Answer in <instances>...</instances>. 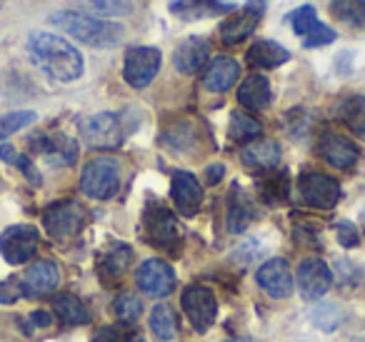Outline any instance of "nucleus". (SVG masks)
<instances>
[{
    "label": "nucleus",
    "mask_w": 365,
    "mask_h": 342,
    "mask_svg": "<svg viewBox=\"0 0 365 342\" xmlns=\"http://www.w3.org/2000/svg\"><path fill=\"white\" fill-rule=\"evenodd\" d=\"M255 280H258L260 290L268 292L275 300H283L293 292V275H290V267L283 257L265 260L255 272Z\"/></svg>",
    "instance_id": "18"
},
{
    "label": "nucleus",
    "mask_w": 365,
    "mask_h": 342,
    "mask_svg": "<svg viewBox=\"0 0 365 342\" xmlns=\"http://www.w3.org/2000/svg\"><path fill=\"white\" fill-rule=\"evenodd\" d=\"M240 78V66L235 58H228V56H218L210 61V66L205 68V76H203V83L208 90L213 93H225L238 83Z\"/></svg>",
    "instance_id": "21"
},
{
    "label": "nucleus",
    "mask_w": 365,
    "mask_h": 342,
    "mask_svg": "<svg viewBox=\"0 0 365 342\" xmlns=\"http://www.w3.org/2000/svg\"><path fill=\"white\" fill-rule=\"evenodd\" d=\"M258 192L268 205H283L288 200V172L285 170H265L258 177Z\"/></svg>",
    "instance_id": "29"
},
{
    "label": "nucleus",
    "mask_w": 365,
    "mask_h": 342,
    "mask_svg": "<svg viewBox=\"0 0 365 342\" xmlns=\"http://www.w3.org/2000/svg\"><path fill=\"white\" fill-rule=\"evenodd\" d=\"M93 342H125L123 332L118 330L115 325H108V327H101V330L93 335Z\"/></svg>",
    "instance_id": "42"
},
{
    "label": "nucleus",
    "mask_w": 365,
    "mask_h": 342,
    "mask_svg": "<svg viewBox=\"0 0 365 342\" xmlns=\"http://www.w3.org/2000/svg\"><path fill=\"white\" fill-rule=\"evenodd\" d=\"M36 120H38V113H33V110H16V113L0 115V140L16 135V133H21L23 128L33 125Z\"/></svg>",
    "instance_id": "37"
},
{
    "label": "nucleus",
    "mask_w": 365,
    "mask_h": 342,
    "mask_svg": "<svg viewBox=\"0 0 365 342\" xmlns=\"http://www.w3.org/2000/svg\"><path fill=\"white\" fill-rule=\"evenodd\" d=\"M235 11L230 0H173L170 13L182 21H200V18L220 16V13Z\"/></svg>",
    "instance_id": "22"
},
{
    "label": "nucleus",
    "mask_w": 365,
    "mask_h": 342,
    "mask_svg": "<svg viewBox=\"0 0 365 342\" xmlns=\"http://www.w3.org/2000/svg\"><path fill=\"white\" fill-rule=\"evenodd\" d=\"M53 312L58 315V320L68 327H78V325H88L91 320V312L83 305V300L73 292H61L53 300Z\"/></svg>",
    "instance_id": "28"
},
{
    "label": "nucleus",
    "mask_w": 365,
    "mask_h": 342,
    "mask_svg": "<svg viewBox=\"0 0 365 342\" xmlns=\"http://www.w3.org/2000/svg\"><path fill=\"white\" fill-rule=\"evenodd\" d=\"M113 310H115L118 320L125 322V325H130V322H135L138 317L143 315V300L135 295V292L123 290L120 295L115 297V305H113Z\"/></svg>",
    "instance_id": "36"
},
{
    "label": "nucleus",
    "mask_w": 365,
    "mask_h": 342,
    "mask_svg": "<svg viewBox=\"0 0 365 342\" xmlns=\"http://www.w3.org/2000/svg\"><path fill=\"white\" fill-rule=\"evenodd\" d=\"M245 61L248 66L260 68V71H270V68H278L283 63L290 61V53L283 46H278L275 41H255L253 46L245 53Z\"/></svg>",
    "instance_id": "26"
},
{
    "label": "nucleus",
    "mask_w": 365,
    "mask_h": 342,
    "mask_svg": "<svg viewBox=\"0 0 365 342\" xmlns=\"http://www.w3.org/2000/svg\"><path fill=\"white\" fill-rule=\"evenodd\" d=\"M208 56H210L208 38L190 36L178 43L175 53H173V66H175L178 73H182V76H195V73H200L208 66Z\"/></svg>",
    "instance_id": "19"
},
{
    "label": "nucleus",
    "mask_w": 365,
    "mask_h": 342,
    "mask_svg": "<svg viewBox=\"0 0 365 342\" xmlns=\"http://www.w3.org/2000/svg\"><path fill=\"white\" fill-rule=\"evenodd\" d=\"M360 222H363V227H365V205H363V210H360Z\"/></svg>",
    "instance_id": "47"
},
{
    "label": "nucleus",
    "mask_w": 365,
    "mask_h": 342,
    "mask_svg": "<svg viewBox=\"0 0 365 342\" xmlns=\"http://www.w3.org/2000/svg\"><path fill=\"white\" fill-rule=\"evenodd\" d=\"M26 53L38 71L46 73L48 78H53L58 83H73L86 73L83 53L73 43H68L66 38L56 36V33H31V38L26 43Z\"/></svg>",
    "instance_id": "1"
},
{
    "label": "nucleus",
    "mask_w": 365,
    "mask_h": 342,
    "mask_svg": "<svg viewBox=\"0 0 365 342\" xmlns=\"http://www.w3.org/2000/svg\"><path fill=\"white\" fill-rule=\"evenodd\" d=\"M263 255V245H260L255 237H250V240L240 242L238 247L233 250V260L238 262V265H248V262L258 260V257Z\"/></svg>",
    "instance_id": "39"
},
{
    "label": "nucleus",
    "mask_w": 365,
    "mask_h": 342,
    "mask_svg": "<svg viewBox=\"0 0 365 342\" xmlns=\"http://www.w3.org/2000/svg\"><path fill=\"white\" fill-rule=\"evenodd\" d=\"M163 56L158 48L153 46H135L128 48L125 61H123V78L130 88L140 90V88H148L153 81H155L158 71H160Z\"/></svg>",
    "instance_id": "9"
},
{
    "label": "nucleus",
    "mask_w": 365,
    "mask_h": 342,
    "mask_svg": "<svg viewBox=\"0 0 365 342\" xmlns=\"http://www.w3.org/2000/svg\"><path fill=\"white\" fill-rule=\"evenodd\" d=\"M330 13L345 26H365V0H330Z\"/></svg>",
    "instance_id": "33"
},
{
    "label": "nucleus",
    "mask_w": 365,
    "mask_h": 342,
    "mask_svg": "<svg viewBox=\"0 0 365 342\" xmlns=\"http://www.w3.org/2000/svg\"><path fill=\"white\" fill-rule=\"evenodd\" d=\"M225 342H245V340H225Z\"/></svg>",
    "instance_id": "48"
},
{
    "label": "nucleus",
    "mask_w": 365,
    "mask_h": 342,
    "mask_svg": "<svg viewBox=\"0 0 365 342\" xmlns=\"http://www.w3.org/2000/svg\"><path fill=\"white\" fill-rule=\"evenodd\" d=\"M260 133H263V128H260V123L255 120L253 115H248V113H243V110L230 113L228 138L233 142H245V145H248L255 138H260Z\"/></svg>",
    "instance_id": "31"
},
{
    "label": "nucleus",
    "mask_w": 365,
    "mask_h": 342,
    "mask_svg": "<svg viewBox=\"0 0 365 342\" xmlns=\"http://www.w3.org/2000/svg\"><path fill=\"white\" fill-rule=\"evenodd\" d=\"M81 138L93 150H113L125 140V128L118 113H96L81 120Z\"/></svg>",
    "instance_id": "6"
},
{
    "label": "nucleus",
    "mask_w": 365,
    "mask_h": 342,
    "mask_svg": "<svg viewBox=\"0 0 365 342\" xmlns=\"http://www.w3.org/2000/svg\"><path fill=\"white\" fill-rule=\"evenodd\" d=\"M81 6H86L88 11L96 13V18H123L133 13L130 0H81Z\"/></svg>",
    "instance_id": "35"
},
{
    "label": "nucleus",
    "mask_w": 365,
    "mask_h": 342,
    "mask_svg": "<svg viewBox=\"0 0 365 342\" xmlns=\"http://www.w3.org/2000/svg\"><path fill=\"white\" fill-rule=\"evenodd\" d=\"M61 285V270L53 260H38L23 272V297H46Z\"/></svg>",
    "instance_id": "17"
},
{
    "label": "nucleus",
    "mask_w": 365,
    "mask_h": 342,
    "mask_svg": "<svg viewBox=\"0 0 365 342\" xmlns=\"http://www.w3.org/2000/svg\"><path fill=\"white\" fill-rule=\"evenodd\" d=\"M285 21L290 23V28L295 31V36L303 38V46L305 48H320V46H328L338 38V33L333 28H328L325 23H320L318 11L313 6H300L295 11L288 13Z\"/></svg>",
    "instance_id": "11"
},
{
    "label": "nucleus",
    "mask_w": 365,
    "mask_h": 342,
    "mask_svg": "<svg viewBox=\"0 0 365 342\" xmlns=\"http://www.w3.org/2000/svg\"><path fill=\"white\" fill-rule=\"evenodd\" d=\"M318 152L328 165L338 170H350L360 160V147L343 133H323L318 140Z\"/></svg>",
    "instance_id": "14"
},
{
    "label": "nucleus",
    "mask_w": 365,
    "mask_h": 342,
    "mask_svg": "<svg viewBox=\"0 0 365 342\" xmlns=\"http://www.w3.org/2000/svg\"><path fill=\"white\" fill-rule=\"evenodd\" d=\"M33 152L46 157L51 165H73L78 160V142L63 133H43L31 140Z\"/></svg>",
    "instance_id": "16"
},
{
    "label": "nucleus",
    "mask_w": 365,
    "mask_h": 342,
    "mask_svg": "<svg viewBox=\"0 0 365 342\" xmlns=\"http://www.w3.org/2000/svg\"><path fill=\"white\" fill-rule=\"evenodd\" d=\"M295 280H298L300 295L305 300H320L333 285V272H330L328 262H323L320 257H305L298 265Z\"/></svg>",
    "instance_id": "13"
},
{
    "label": "nucleus",
    "mask_w": 365,
    "mask_h": 342,
    "mask_svg": "<svg viewBox=\"0 0 365 342\" xmlns=\"http://www.w3.org/2000/svg\"><path fill=\"white\" fill-rule=\"evenodd\" d=\"M150 330L160 342H170L178 335V320L170 305H155L150 312Z\"/></svg>",
    "instance_id": "32"
},
{
    "label": "nucleus",
    "mask_w": 365,
    "mask_h": 342,
    "mask_svg": "<svg viewBox=\"0 0 365 342\" xmlns=\"http://www.w3.org/2000/svg\"><path fill=\"white\" fill-rule=\"evenodd\" d=\"M170 197L173 205L182 212V215H195L203 205V185L198 182V177L188 170H175L170 175Z\"/></svg>",
    "instance_id": "15"
},
{
    "label": "nucleus",
    "mask_w": 365,
    "mask_h": 342,
    "mask_svg": "<svg viewBox=\"0 0 365 342\" xmlns=\"http://www.w3.org/2000/svg\"><path fill=\"white\" fill-rule=\"evenodd\" d=\"M133 260V250L125 242H110L106 252L101 255V275L108 282H118L128 272V265Z\"/></svg>",
    "instance_id": "27"
},
{
    "label": "nucleus",
    "mask_w": 365,
    "mask_h": 342,
    "mask_svg": "<svg viewBox=\"0 0 365 342\" xmlns=\"http://www.w3.org/2000/svg\"><path fill=\"white\" fill-rule=\"evenodd\" d=\"M41 247V232L33 225H11L0 235V255L8 265H26L36 257Z\"/></svg>",
    "instance_id": "7"
},
{
    "label": "nucleus",
    "mask_w": 365,
    "mask_h": 342,
    "mask_svg": "<svg viewBox=\"0 0 365 342\" xmlns=\"http://www.w3.org/2000/svg\"><path fill=\"white\" fill-rule=\"evenodd\" d=\"M143 230H145V240L153 247L163 252H180L182 245V230L178 217L173 215V210L163 202L153 200L145 205L143 212Z\"/></svg>",
    "instance_id": "3"
},
{
    "label": "nucleus",
    "mask_w": 365,
    "mask_h": 342,
    "mask_svg": "<svg viewBox=\"0 0 365 342\" xmlns=\"http://www.w3.org/2000/svg\"><path fill=\"white\" fill-rule=\"evenodd\" d=\"M355 342H360V340H355Z\"/></svg>",
    "instance_id": "50"
},
{
    "label": "nucleus",
    "mask_w": 365,
    "mask_h": 342,
    "mask_svg": "<svg viewBox=\"0 0 365 342\" xmlns=\"http://www.w3.org/2000/svg\"><path fill=\"white\" fill-rule=\"evenodd\" d=\"M182 312L188 317L195 332H208L218 317V300L215 292L205 285H188L180 295Z\"/></svg>",
    "instance_id": "8"
},
{
    "label": "nucleus",
    "mask_w": 365,
    "mask_h": 342,
    "mask_svg": "<svg viewBox=\"0 0 365 342\" xmlns=\"http://www.w3.org/2000/svg\"><path fill=\"white\" fill-rule=\"evenodd\" d=\"M265 6H268V0H248V3H245V8H250V11H255V13H260V16H263Z\"/></svg>",
    "instance_id": "45"
},
{
    "label": "nucleus",
    "mask_w": 365,
    "mask_h": 342,
    "mask_svg": "<svg viewBox=\"0 0 365 342\" xmlns=\"http://www.w3.org/2000/svg\"><path fill=\"white\" fill-rule=\"evenodd\" d=\"M3 6H6V0H0V8H3Z\"/></svg>",
    "instance_id": "49"
},
{
    "label": "nucleus",
    "mask_w": 365,
    "mask_h": 342,
    "mask_svg": "<svg viewBox=\"0 0 365 342\" xmlns=\"http://www.w3.org/2000/svg\"><path fill=\"white\" fill-rule=\"evenodd\" d=\"M86 225H88V210L78 200L53 202L43 212V227L58 242L73 240L76 235H81Z\"/></svg>",
    "instance_id": "5"
},
{
    "label": "nucleus",
    "mask_w": 365,
    "mask_h": 342,
    "mask_svg": "<svg viewBox=\"0 0 365 342\" xmlns=\"http://www.w3.org/2000/svg\"><path fill=\"white\" fill-rule=\"evenodd\" d=\"M23 297V287L18 280H6L0 282V305H13V302Z\"/></svg>",
    "instance_id": "41"
},
{
    "label": "nucleus",
    "mask_w": 365,
    "mask_h": 342,
    "mask_svg": "<svg viewBox=\"0 0 365 342\" xmlns=\"http://www.w3.org/2000/svg\"><path fill=\"white\" fill-rule=\"evenodd\" d=\"M125 342H145V337H143L140 335V332H133V335L130 337H128V340Z\"/></svg>",
    "instance_id": "46"
},
{
    "label": "nucleus",
    "mask_w": 365,
    "mask_h": 342,
    "mask_svg": "<svg viewBox=\"0 0 365 342\" xmlns=\"http://www.w3.org/2000/svg\"><path fill=\"white\" fill-rule=\"evenodd\" d=\"M31 320L36 322L38 327H51L53 325V315H51V312H46V310H36L31 315Z\"/></svg>",
    "instance_id": "44"
},
{
    "label": "nucleus",
    "mask_w": 365,
    "mask_h": 342,
    "mask_svg": "<svg viewBox=\"0 0 365 342\" xmlns=\"http://www.w3.org/2000/svg\"><path fill=\"white\" fill-rule=\"evenodd\" d=\"M340 113H343L340 118L348 123L350 130H353L360 140H365V98H360V95L348 98V100L340 105Z\"/></svg>",
    "instance_id": "34"
},
{
    "label": "nucleus",
    "mask_w": 365,
    "mask_h": 342,
    "mask_svg": "<svg viewBox=\"0 0 365 342\" xmlns=\"http://www.w3.org/2000/svg\"><path fill=\"white\" fill-rule=\"evenodd\" d=\"M335 235H338V242L345 250H353V247L360 245V232L350 220H340L338 225H335Z\"/></svg>",
    "instance_id": "40"
},
{
    "label": "nucleus",
    "mask_w": 365,
    "mask_h": 342,
    "mask_svg": "<svg viewBox=\"0 0 365 342\" xmlns=\"http://www.w3.org/2000/svg\"><path fill=\"white\" fill-rule=\"evenodd\" d=\"M260 18L263 16L250 11V8H243L240 13H233V16L220 26V41H223L225 46H238V43H243L248 36H253Z\"/></svg>",
    "instance_id": "25"
},
{
    "label": "nucleus",
    "mask_w": 365,
    "mask_h": 342,
    "mask_svg": "<svg viewBox=\"0 0 365 342\" xmlns=\"http://www.w3.org/2000/svg\"><path fill=\"white\" fill-rule=\"evenodd\" d=\"M223 175H225V167L220 165V162H213V165L205 167V182H208V185H218V182L223 180Z\"/></svg>",
    "instance_id": "43"
},
{
    "label": "nucleus",
    "mask_w": 365,
    "mask_h": 342,
    "mask_svg": "<svg viewBox=\"0 0 365 342\" xmlns=\"http://www.w3.org/2000/svg\"><path fill=\"white\" fill-rule=\"evenodd\" d=\"M48 23L56 26L58 31L68 33L73 41L91 48H115L120 46L123 36H125V28L118 26V23L103 21V18L88 16V13H76V11L51 13Z\"/></svg>",
    "instance_id": "2"
},
{
    "label": "nucleus",
    "mask_w": 365,
    "mask_h": 342,
    "mask_svg": "<svg viewBox=\"0 0 365 342\" xmlns=\"http://www.w3.org/2000/svg\"><path fill=\"white\" fill-rule=\"evenodd\" d=\"M163 142H165V147H170L173 152H178V155H185V152L198 145V130H195V125L190 120L175 123V125H170L165 130Z\"/></svg>",
    "instance_id": "30"
},
{
    "label": "nucleus",
    "mask_w": 365,
    "mask_h": 342,
    "mask_svg": "<svg viewBox=\"0 0 365 342\" xmlns=\"http://www.w3.org/2000/svg\"><path fill=\"white\" fill-rule=\"evenodd\" d=\"M135 282L148 297H168L175 290V270L160 257H150L135 270Z\"/></svg>",
    "instance_id": "12"
},
{
    "label": "nucleus",
    "mask_w": 365,
    "mask_h": 342,
    "mask_svg": "<svg viewBox=\"0 0 365 342\" xmlns=\"http://www.w3.org/2000/svg\"><path fill=\"white\" fill-rule=\"evenodd\" d=\"M310 320L315 322V327L323 332H335L340 327V322H343V310H340L338 305H330V302H325V305H318L313 312H310Z\"/></svg>",
    "instance_id": "38"
},
{
    "label": "nucleus",
    "mask_w": 365,
    "mask_h": 342,
    "mask_svg": "<svg viewBox=\"0 0 365 342\" xmlns=\"http://www.w3.org/2000/svg\"><path fill=\"white\" fill-rule=\"evenodd\" d=\"M240 160L250 170H275L280 162V145L275 140H255L240 150Z\"/></svg>",
    "instance_id": "24"
},
{
    "label": "nucleus",
    "mask_w": 365,
    "mask_h": 342,
    "mask_svg": "<svg viewBox=\"0 0 365 342\" xmlns=\"http://www.w3.org/2000/svg\"><path fill=\"white\" fill-rule=\"evenodd\" d=\"M255 217H258V207L253 205L248 192L238 182H233V187L228 192V210H225V227H228V232L248 230V225L255 222Z\"/></svg>",
    "instance_id": "20"
},
{
    "label": "nucleus",
    "mask_w": 365,
    "mask_h": 342,
    "mask_svg": "<svg viewBox=\"0 0 365 342\" xmlns=\"http://www.w3.org/2000/svg\"><path fill=\"white\" fill-rule=\"evenodd\" d=\"M123 180V167L115 157H93L81 172V190L83 195L93 197V200H110L115 192L120 190Z\"/></svg>",
    "instance_id": "4"
},
{
    "label": "nucleus",
    "mask_w": 365,
    "mask_h": 342,
    "mask_svg": "<svg viewBox=\"0 0 365 342\" xmlns=\"http://www.w3.org/2000/svg\"><path fill=\"white\" fill-rule=\"evenodd\" d=\"M273 100V88L265 76H248L238 88V103L250 113L265 110Z\"/></svg>",
    "instance_id": "23"
},
{
    "label": "nucleus",
    "mask_w": 365,
    "mask_h": 342,
    "mask_svg": "<svg viewBox=\"0 0 365 342\" xmlns=\"http://www.w3.org/2000/svg\"><path fill=\"white\" fill-rule=\"evenodd\" d=\"M300 197H303L305 205L315 207V210H333L340 200V182L335 177L325 175L318 170H305L300 172Z\"/></svg>",
    "instance_id": "10"
}]
</instances>
